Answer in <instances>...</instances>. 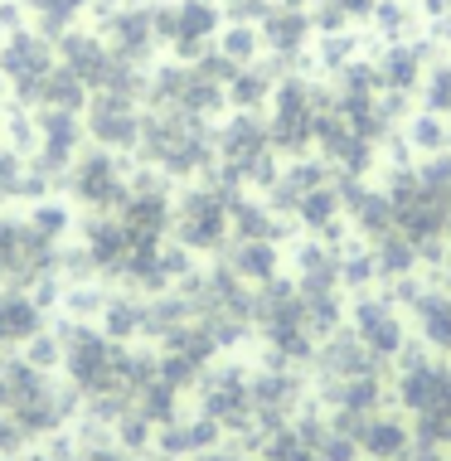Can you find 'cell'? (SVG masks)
<instances>
[{
    "label": "cell",
    "instance_id": "cell-1",
    "mask_svg": "<svg viewBox=\"0 0 451 461\" xmlns=\"http://www.w3.org/2000/svg\"><path fill=\"white\" fill-rule=\"evenodd\" d=\"M59 345H64L59 369H68L73 389L97 393V398H103L107 389H122V359H127V355L112 345V335H107L103 326L68 321V326L59 330Z\"/></svg>",
    "mask_w": 451,
    "mask_h": 461
},
{
    "label": "cell",
    "instance_id": "cell-2",
    "mask_svg": "<svg viewBox=\"0 0 451 461\" xmlns=\"http://www.w3.org/2000/svg\"><path fill=\"white\" fill-rule=\"evenodd\" d=\"M64 190L73 194V204L87 209V214H117L122 199L131 194V176L117 160V151L93 146V151H78V160L68 166Z\"/></svg>",
    "mask_w": 451,
    "mask_h": 461
},
{
    "label": "cell",
    "instance_id": "cell-3",
    "mask_svg": "<svg viewBox=\"0 0 451 461\" xmlns=\"http://www.w3.org/2000/svg\"><path fill=\"white\" fill-rule=\"evenodd\" d=\"M54 64H59L54 40H44V34L30 30V24H20V30H10L5 40H0V78H5L15 107L30 103L34 88L44 83V73L54 68Z\"/></svg>",
    "mask_w": 451,
    "mask_h": 461
},
{
    "label": "cell",
    "instance_id": "cell-4",
    "mask_svg": "<svg viewBox=\"0 0 451 461\" xmlns=\"http://www.w3.org/2000/svg\"><path fill=\"white\" fill-rule=\"evenodd\" d=\"M83 131H87V141L103 146V151H131V146L141 141V112H136V97L87 93Z\"/></svg>",
    "mask_w": 451,
    "mask_h": 461
},
{
    "label": "cell",
    "instance_id": "cell-5",
    "mask_svg": "<svg viewBox=\"0 0 451 461\" xmlns=\"http://www.w3.org/2000/svg\"><path fill=\"white\" fill-rule=\"evenodd\" d=\"M97 34L107 40V49L117 59H127V64L141 68L150 54L160 49L156 40V24H150V5H141V0H122L112 15L97 20Z\"/></svg>",
    "mask_w": 451,
    "mask_h": 461
},
{
    "label": "cell",
    "instance_id": "cell-6",
    "mask_svg": "<svg viewBox=\"0 0 451 461\" xmlns=\"http://www.w3.org/2000/svg\"><path fill=\"white\" fill-rule=\"evenodd\" d=\"M78 243L83 253L93 258L97 277H122L136 253V239L127 233V223H122L117 214H87L83 229H78Z\"/></svg>",
    "mask_w": 451,
    "mask_h": 461
},
{
    "label": "cell",
    "instance_id": "cell-7",
    "mask_svg": "<svg viewBox=\"0 0 451 461\" xmlns=\"http://www.w3.org/2000/svg\"><path fill=\"white\" fill-rule=\"evenodd\" d=\"M54 54H59V64H64L87 93L103 88L107 73H112V64H117V54L107 49L103 34H97V30H78V24H73L68 34H59V40H54Z\"/></svg>",
    "mask_w": 451,
    "mask_h": 461
},
{
    "label": "cell",
    "instance_id": "cell-8",
    "mask_svg": "<svg viewBox=\"0 0 451 461\" xmlns=\"http://www.w3.org/2000/svg\"><path fill=\"white\" fill-rule=\"evenodd\" d=\"M44 330H49V311L40 306V296L24 292V286H0V345L24 350Z\"/></svg>",
    "mask_w": 451,
    "mask_h": 461
},
{
    "label": "cell",
    "instance_id": "cell-9",
    "mask_svg": "<svg viewBox=\"0 0 451 461\" xmlns=\"http://www.w3.org/2000/svg\"><path fill=\"white\" fill-rule=\"evenodd\" d=\"M219 34V5L214 0H175V34L170 49L180 59H204V49Z\"/></svg>",
    "mask_w": 451,
    "mask_h": 461
},
{
    "label": "cell",
    "instance_id": "cell-10",
    "mask_svg": "<svg viewBox=\"0 0 451 461\" xmlns=\"http://www.w3.org/2000/svg\"><path fill=\"white\" fill-rule=\"evenodd\" d=\"M175 229H180V239L190 248H214L223 239V204L214 190H194L185 194L180 214H175Z\"/></svg>",
    "mask_w": 451,
    "mask_h": 461
},
{
    "label": "cell",
    "instance_id": "cell-11",
    "mask_svg": "<svg viewBox=\"0 0 451 461\" xmlns=\"http://www.w3.org/2000/svg\"><path fill=\"white\" fill-rule=\"evenodd\" d=\"M40 107H54V112H83L87 107V88L64 64H54L44 73V83L34 88V97L24 103V112H40Z\"/></svg>",
    "mask_w": 451,
    "mask_h": 461
},
{
    "label": "cell",
    "instance_id": "cell-12",
    "mask_svg": "<svg viewBox=\"0 0 451 461\" xmlns=\"http://www.w3.org/2000/svg\"><path fill=\"white\" fill-rule=\"evenodd\" d=\"M24 20H30V30H40L44 40H59V34H68L73 24H78L87 10L78 0H20Z\"/></svg>",
    "mask_w": 451,
    "mask_h": 461
},
{
    "label": "cell",
    "instance_id": "cell-13",
    "mask_svg": "<svg viewBox=\"0 0 451 461\" xmlns=\"http://www.w3.org/2000/svg\"><path fill=\"white\" fill-rule=\"evenodd\" d=\"M103 330L112 335V340L146 330V306L131 302V296H107V302H103Z\"/></svg>",
    "mask_w": 451,
    "mask_h": 461
},
{
    "label": "cell",
    "instance_id": "cell-14",
    "mask_svg": "<svg viewBox=\"0 0 451 461\" xmlns=\"http://www.w3.org/2000/svg\"><path fill=\"white\" fill-rule=\"evenodd\" d=\"M24 223H30L34 233H44L49 243H64L68 233H73V214H68L64 204H59V199H40V204L24 214Z\"/></svg>",
    "mask_w": 451,
    "mask_h": 461
},
{
    "label": "cell",
    "instance_id": "cell-15",
    "mask_svg": "<svg viewBox=\"0 0 451 461\" xmlns=\"http://www.w3.org/2000/svg\"><path fill=\"white\" fill-rule=\"evenodd\" d=\"M20 180H24V156L0 141V204H5V199H20Z\"/></svg>",
    "mask_w": 451,
    "mask_h": 461
},
{
    "label": "cell",
    "instance_id": "cell-16",
    "mask_svg": "<svg viewBox=\"0 0 451 461\" xmlns=\"http://www.w3.org/2000/svg\"><path fill=\"white\" fill-rule=\"evenodd\" d=\"M24 447V428L10 413H0V461H15Z\"/></svg>",
    "mask_w": 451,
    "mask_h": 461
},
{
    "label": "cell",
    "instance_id": "cell-17",
    "mask_svg": "<svg viewBox=\"0 0 451 461\" xmlns=\"http://www.w3.org/2000/svg\"><path fill=\"white\" fill-rule=\"evenodd\" d=\"M20 20H24L20 0H0V40H5L10 30H20Z\"/></svg>",
    "mask_w": 451,
    "mask_h": 461
},
{
    "label": "cell",
    "instance_id": "cell-18",
    "mask_svg": "<svg viewBox=\"0 0 451 461\" xmlns=\"http://www.w3.org/2000/svg\"><path fill=\"white\" fill-rule=\"evenodd\" d=\"M0 107H5V78H0Z\"/></svg>",
    "mask_w": 451,
    "mask_h": 461
},
{
    "label": "cell",
    "instance_id": "cell-19",
    "mask_svg": "<svg viewBox=\"0 0 451 461\" xmlns=\"http://www.w3.org/2000/svg\"><path fill=\"white\" fill-rule=\"evenodd\" d=\"M24 461H49V456H24Z\"/></svg>",
    "mask_w": 451,
    "mask_h": 461
},
{
    "label": "cell",
    "instance_id": "cell-20",
    "mask_svg": "<svg viewBox=\"0 0 451 461\" xmlns=\"http://www.w3.org/2000/svg\"><path fill=\"white\" fill-rule=\"evenodd\" d=\"M141 5H146V0H141Z\"/></svg>",
    "mask_w": 451,
    "mask_h": 461
}]
</instances>
